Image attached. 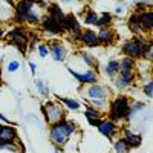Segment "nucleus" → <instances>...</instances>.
<instances>
[{
	"label": "nucleus",
	"instance_id": "obj_1",
	"mask_svg": "<svg viewBox=\"0 0 153 153\" xmlns=\"http://www.w3.org/2000/svg\"><path fill=\"white\" fill-rule=\"evenodd\" d=\"M78 132V126L74 121L69 120H61L57 124H52L49 129V139L55 147H66V144L71 141V138L76 135Z\"/></svg>",
	"mask_w": 153,
	"mask_h": 153
},
{
	"label": "nucleus",
	"instance_id": "obj_2",
	"mask_svg": "<svg viewBox=\"0 0 153 153\" xmlns=\"http://www.w3.org/2000/svg\"><path fill=\"white\" fill-rule=\"evenodd\" d=\"M152 40L147 37H132L130 40H127L123 43L121 46V54L127 58H132L135 61L138 60H141L143 58V54H144V51L152 46Z\"/></svg>",
	"mask_w": 153,
	"mask_h": 153
},
{
	"label": "nucleus",
	"instance_id": "obj_3",
	"mask_svg": "<svg viewBox=\"0 0 153 153\" xmlns=\"http://www.w3.org/2000/svg\"><path fill=\"white\" fill-rule=\"evenodd\" d=\"M8 42L11 45H14L23 55L28 54L29 51V31L25 26H16L9 31H6V37Z\"/></svg>",
	"mask_w": 153,
	"mask_h": 153
},
{
	"label": "nucleus",
	"instance_id": "obj_4",
	"mask_svg": "<svg viewBox=\"0 0 153 153\" xmlns=\"http://www.w3.org/2000/svg\"><path fill=\"white\" fill-rule=\"evenodd\" d=\"M129 106H130V101L126 95H117L109 107V120L113 123H120L121 120H126L127 117V112H129Z\"/></svg>",
	"mask_w": 153,
	"mask_h": 153
},
{
	"label": "nucleus",
	"instance_id": "obj_5",
	"mask_svg": "<svg viewBox=\"0 0 153 153\" xmlns=\"http://www.w3.org/2000/svg\"><path fill=\"white\" fill-rule=\"evenodd\" d=\"M42 112L45 115V120L49 126L52 124H57L58 121L65 120L66 118V112H65V107H63L57 100H52V101H46V103L42 106Z\"/></svg>",
	"mask_w": 153,
	"mask_h": 153
},
{
	"label": "nucleus",
	"instance_id": "obj_6",
	"mask_svg": "<svg viewBox=\"0 0 153 153\" xmlns=\"http://www.w3.org/2000/svg\"><path fill=\"white\" fill-rule=\"evenodd\" d=\"M81 94L84 95V98L87 101H92V100H104V101H107L110 98V95H112L110 89L107 86H104V84H100V83L84 86Z\"/></svg>",
	"mask_w": 153,
	"mask_h": 153
},
{
	"label": "nucleus",
	"instance_id": "obj_7",
	"mask_svg": "<svg viewBox=\"0 0 153 153\" xmlns=\"http://www.w3.org/2000/svg\"><path fill=\"white\" fill-rule=\"evenodd\" d=\"M68 72L78 81L81 86H89V84H95L98 83V71L94 69H86L84 72H75L72 69L68 68Z\"/></svg>",
	"mask_w": 153,
	"mask_h": 153
},
{
	"label": "nucleus",
	"instance_id": "obj_8",
	"mask_svg": "<svg viewBox=\"0 0 153 153\" xmlns=\"http://www.w3.org/2000/svg\"><path fill=\"white\" fill-rule=\"evenodd\" d=\"M97 129H98V133L101 136H104L106 139H109V141H112L113 136L118 135V124L110 121L109 118H101L100 124L97 126Z\"/></svg>",
	"mask_w": 153,
	"mask_h": 153
},
{
	"label": "nucleus",
	"instance_id": "obj_9",
	"mask_svg": "<svg viewBox=\"0 0 153 153\" xmlns=\"http://www.w3.org/2000/svg\"><path fill=\"white\" fill-rule=\"evenodd\" d=\"M48 49H49V55L52 57L54 61H58V63L66 61V58H68V49H66V46L63 45L61 42H58V40L49 42L48 43Z\"/></svg>",
	"mask_w": 153,
	"mask_h": 153
},
{
	"label": "nucleus",
	"instance_id": "obj_10",
	"mask_svg": "<svg viewBox=\"0 0 153 153\" xmlns=\"http://www.w3.org/2000/svg\"><path fill=\"white\" fill-rule=\"evenodd\" d=\"M34 6V2H17L14 3V14H12V20L17 25L23 26L25 25V19H26L28 12L31 11V8Z\"/></svg>",
	"mask_w": 153,
	"mask_h": 153
},
{
	"label": "nucleus",
	"instance_id": "obj_11",
	"mask_svg": "<svg viewBox=\"0 0 153 153\" xmlns=\"http://www.w3.org/2000/svg\"><path fill=\"white\" fill-rule=\"evenodd\" d=\"M40 26H42V29L46 34H51V35H58L60 37L61 34H65V31H63V28H61V25L57 23L54 19H51L48 14H43L42 16Z\"/></svg>",
	"mask_w": 153,
	"mask_h": 153
},
{
	"label": "nucleus",
	"instance_id": "obj_12",
	"mask_svg": "<svg viewBox=\"0 0 153 153\" xmlns=\"http://www.w3.org/2000/svg\"><path fill=\"white\" fill-rule=\"evenodd\" d=\"M80 43H81V45H84V48H89V49L98 48L97 31H95V29H92V28L81 29V32H80Z\"/></svg>",
	"mask_w": 153,
	"mask_h": 153
},
{
	"label": "nucleus",
	"instance_id": "obj_13",
	"mask_svg": "<svg viewBox=\"0 0 153 153\" xmlns=\"http://www.w3.org/2000/svg\"><path fill=\"white\" fill-rule=\"evenodd\" d=\"M97 38H98V46H110L117 40V32H115V29L112 26L103 28V29H98Z\"/></svg>",
	"mask_w": 153,
	"mask_h": 153
},
{
	"label": "nucleus",
	"instance_id": "obj_14",
	"mask_svg": "<svg viewBox=\"0 0 153 153\" xmlns=\"http://www.w3.org/2000/svg\"><path fill=\"white\" fill-rule=\"evenodd\" d=\"M123 139L129 146V149H138L143 144V136L136 132H133L132 129H123Z\"/></svg>",
	"mask_w": 153,
	"mask_h": 153
},
{
	"label": "nucleus",
	"instance_id": "obj_15",
	"mask_svg": "<svg viewBox=\"0 0 153 153\" xmlns=\"http://www.w3.org/2000/svg\"><path fill=\"white\" fill-rule=\"evenodd\" d=\"M17 139H19L17 129L12 124H2L0 126V143L17 141Z\"/></svg>",
	"mask_w": 153,
	"mask_h": 153
},
{
	"label": "nucleus",
	"instance_id": "obj_16",
	"mask_svg": "<svg viewBox=\"0 0 153 153\" xmlns=\"http://www.w3.org/2000/svg\"><path fill=\"white\" fill-rule=\"evenodd\" d=\"M45 14H48L51 19H54L57 23L63 25V22H65L66 19V14H65V11L61 9V6L58 3H48L46 5V12ZM63 28V26H61Z\"/></svg>",
	"mask_w": 153,
	"mask_h": 153
},
{
	"label": "nucleus",
	"instance_id": "obj_17",
	"mask_svg": "<svg viewBox=\"0 0 153 153\" xmlns=\"http://www.w3.org/2000/svg\"><path fill=\"white\" fill-rule=\"evenodd\" d=\"M63 31H65L66 34L69 32H80L81 31V22L75 17V14H66V19L65 22H63Z\"/></svg>",
	"mask_w": 153,
	"mask_h": 153
},
{
	"label": "nucleus",
	"instance_id": "obj_18",
	"mask_svg": "<svg viewBox=\"0 0 153 153\" xmlns=\"http://www.w3.org/2000/svg\"><path fill=\"white\" fill-rule=\"evenodd\" d=\"M127 26H129V31L135 35V37H146V32L139 23V19H138V14L136 12H132L127 19Z\"/></svg>",
	"mask_w": 153,
	"mask_h": 153
},
{
	"label": "nucleus",
	"instance_id": "obj_19",
	"mask_svg": "<svg viewBox=\"0 0 153 153\" xmlns=\"http://www.w3.org/2000/svg\"><path fill=\"white\" fill-rule=\"evenodd\" d=\"M138 19H139V23H141L144 32L146 34H152V29H153V11L147 9L144 12H139Z\"/></svg>",
	"mask_w": 153,
	"mask_h": 153
},
{
	"label": "nucleus",
	"instance_id": "obj_20",
	"mask_svg": "<svg viewBox=\"0 0 153 153\" xmlns=\"http://www.w3.org/2000/svg\"><path fill=\"white\" fill-rule=\"evenodd\" d=\"M78 58H81V61L84 63V65L87 66V69H94L97 71L98 69V58L92 54V52H89V51H78Z\"/></svg>",
	"mask_w": 153,
	"mask_h": 153
},
{
	"label": "nucleus",
	"instance_id": "obj_21",
	"mask_svg": "<svg viewBox=\"0 0 153 153\" xmlns=\"http://www.w3.org/2000/svg\"><path fill=\"white\" fill-rule=\"evenodd\" d=\"M113 87L117 89L118 92H123V91H127V89H130L132 86H133V83L135 81H132V80H129V78H126V76H123V75H117L113 78Z\"/></svg>",
	"mask_w": 153,
	"mask_h": 153
},
{
	"label": "nucleus",
	"instance_id": "obj_22",
	"mask_svg": "<svg viewBox=\"0 0 153 153\" xmlns=\"http://www.w3.org/2000/svg\"><path fill=\"white\" fill-rule=\"evenodd\" d=\"M118 71H120V61L117 58H109L107 63L104 65V75L106 76H110V78H115V76L118 75Z\"/></svg>",
	"mask_w": 153,
	"mask_h": 153
},
{
	"label": "nucleus",
	"instance_id": "obj_23",
	"mask_svg": "<svg viewBox=\"0 0 153 153\" xmlns=\"http://www.w3.org/2000/svg\"><path fill=\"white\" fill-rule=\"evenodd\" d=\"M146 107H147V106L143 103V101H133V103H130V106H129V112H127V117H126V120H124V121L130 123V121H132V118H135V117H136V113L143 112Z\"/></svg>",
	"mask_w": 153,
	"mask_h": 153
},
{
	"label": "nucleus",
	"instance_id": "obj_24",
	"mask_svg": "<svg viewBox=\"0 0 153 153\" xmlns=\"http://www.w3.org/2000/svg\"><path fill=\"white\" fill-rule=\"evenodd\" d=\"M112 22H113V16L110 14V12L104 11V12H101V14H98V22L95 25V28H98V29L110 28L112 26Z\"/></svg>",
	"mask_w": 153,
	"mask_h": 153
},
{
	"label": "nucleus",
	"instance_id": "obj_25",
	"mask_svg": "<svg viewBox=\"0 0 153 153\" xmlns=\"http://www.w3.org/2000/svg\"><path fill=\"white\" fill-rule=\"evenodd\" d=\"M57 101H58V103H60L63 107H65V109H68V110H74V112H76V110H80V107H81V104H80L76 100H74V98L61 97V98H57Z\"/></svg>",
	"mask_w": 153,
	"mask_h": 153
},
{
	"label": "nucleus",
	"instance_id": "obj_26",
	"mask_svg": "<svg viewBox=\"0 0 153 153\" xmlns=\"http://www.w3.org/2000/svg\"><path fill=\"white\" fill-rule=\"evenodd\" d=\"M118 61H120V71H118V74H126V72H133L135 71V66H136V61L135 60L123 57Z\"/></svg>",
	"mask_w": 153,
	"mask_h": 153
},
{
	"label": "nucleus",
	"instance_id": "obj_27",
	"mask_svg": "<svg viewBox=\"0 0 153 153\" xmlns=\"http://www.w3.org/2000/svg\"><path fill=\"white\" fill-rule=\"evenodd\" d=\"M98 22V14L95 9H91L87 8L86 12H84V17H83V23L86 25V26H95Z\"/></svg>",
	"mask_w": 153,
	"mask_h": 153
},
{
	"label": "nucleus",
	"instance_id": "obj_28",
	"mask_svg": "<svg viewBox=\"0 0 153 153\" xmlns=\"http://www.w3.org/2000/svg\"><path fill=\"white\" fill-rule=\"evenodd\" d=\"M112 146H113V152L115 153H129L130 152L129 146L124 143L123 138H118V139H115V141H112Z\"/></svg>",
	"mask_w": 153,
	"mask_h": 153
},
{
	"label": "nucleus",
	"instance_id": "obj_29",
	"mask_svg": "<svg viewBox=\"0 0 153 153\" xmlns=\"http://www.w3.org/2000/svg\"><path fill=\"white\" fill-rule=\"evenodd\" d=\"M34 86H35V89L38 91V94H40V97H43V98H49L51 97L49 87H48V84L43 80H35L34 81Z\"/></svg>",
	"mask_w": 153,
	"mask_h": 153
},
{
	"label": "nucleus",
	"instance_id": "obj_30",
	"mask_svg": "<svg viewBox=\"0 0 153 153\" xmlns=\"http://www.w3.org/2000/svg\"><path fill=\"white\" fill-rule=\"evenodd\" d=\"M86 110H84V115H86V118H101V115H103V112L92 107L91 104H86L84 106Z\"/></svg>",
	"mask_w": 153,
	"mask_h": 153
},
{
	"label": "nucleus",
	"instance_id": "obj_31",
	"mask_svg": "<svg viewBox=\"0 0 153 153\" xmlns=\"http://www.w3.org/2000/svg\"><path fill=\"white\" fill-rule=\"evenodd\" d=\"M0 150H8L12 153H19V144L17 141H9V143H0Z\"/></svg>",
	"mask_w": 153,
	"mask_h": 153
},
{
	"label": "nucleus",
	"instance_id": "obj_32",
	"mask_svg": "<svg viewBox=\"0 0 153 153\" xmlns=\"http://www.w3.org/2000/svg\"><path fill=\"white\" fill-rule=\"evenodd\" d=\"M20 69V61L19 60H9L6 63V72L8 74H14Z\"/></svg>",
	"mask_w": 153,
	"mask_h": 153
},
{
	"label": "nucleus",
	"instance_id": "obj_33",
	"mask_svg": "<svg viewBox=\"0 0 153 153\" xmlns=\"http://www.w3.org/2000/svg\"><path fill=\"white\" fill-rule=\"evenodd\" d=\"M143 94L147 98H152L153 97V81H152V78L149 81H146V84H143Z\"/></svg>",
	"mask_w": 153,
	"mask_h": 153
},
{
	"label": "nucleus",
	"instance_id": "obj_34",
	"mask_svg": "<svg viewBox=\"0 0 153 153\" xmlns=\"http://www.w3.org/2000/svg\"><path fill=\"white\" fill-rule=\"evenodd\" d=\"M37 52L42 58H46L49 55V49H48V43H37Z\"/></svg>",
	"mask_w": 153,
	"mask_h": 153
},
{
	"label": "nucleus",
	"instance_id": "obj_35",
	"mask_svg": "<svg viewBox=\"0 0 153 153\" xmlns=\"http://www.w3.org/2000/svg\"><path fill=\"white\" fill-rule=\"evenodd\" d=\"M81 32V31H80ZM80 32H69L68 34V40L72 45H80Z\"/></svg>",
	"mask_w": 153,
	"mask_h": 153
},
{
	"label": "nucleus",
	"instance_id": "obj_36",
	"mask_svg": "<svg viewBox=\"0 0 153 153\" xmlns=\"http://www.w3.org/2000/svg\"><path fill=\"white\" fill-rule=\"evenodd\" d=\"M126 12H127V6H126V3H118L117 6H115V14H117V16L123 17Z\"/></svg>",
	"mask_w": 153,
	"mask_h": 153
},
{
	"label": "nucleus",
	"instance_id": "obj_37",
	"mask_svg": "<svg viewBox=\"0 0 153 153\" xmlns=\"http://www.w3.org/2000/svg\"><path fill=\"white\" fill-rule=\"evenodd\" d=\"M86 120H87L89 126H92V127H97L100 124V121H101V118H86Z\"/></svg>",
	"mask_w": 153,
	"mask_h": 153
},
{
	"label": "nucleus",
	"instance_id": "obj_38",
	"mask_svg": "<svg viewBox=\"0 0 153 153\" xmlns=\"http://www.w3.org/2000/svg\"><path fill=\"white\" fill-rule=\"evenodd\" d=\"M5 37H6V28H5L3 23H0V42H2Z\"/></svg>",
	"mask_w": 153,
	"mask_h": 153
},
{
	"label": "nucleus",
	"instance_id": "obj_39",
	"mask_svg": "<svg viewBox=\"0 0 153 153\" xmlns=\"http://www.w3.org/2000/svg\"><path fill=\"white\" fill-rule=\"evenodd\" d=\"M28 66H29L31 74H32V75H35V72H37V65H35V63H32V61H29V63H28Z\"/></svg>",
	"mask_w": 153,
	"mask_h": 153
},
{
	"label": "nucleus",
	"instance_id": "obj_40",
	"mask_svg": "<svg viewBox=\"0 0 153 153\" xmlns=\"http://www.w3.org/2000/svg\"><path fill=\"white\" fill-rule=\"evenodd\" d=\"M3 84V71H2V68H0V86Z\"/></svg>",
	"mask_w": 153,
	"mask_h": 153
}]
</instances>
